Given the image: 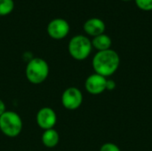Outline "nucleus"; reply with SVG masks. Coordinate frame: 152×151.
<instances>
[{
  "label": "nucleus",
  "mask_w": 152,
  "mask_h": 151,
  "mask_svg": "<svg viewBox=\"0 0 152 151\" xmlns=\"http://www.w3.org/2000/svg\"><path fill=\"white\" fill-rule=\"evenodd\" d=\"M92 64L95 73L107 77L118 70L120 64V58L118 53L111 49L98 51L93 58Z\"/></svg>",
  "instance_id": "nucleus-1"
},
{
  "label": "nucleus",
  "mask_w": 152,
  "mask_h": 151,
  "mask_svg": "<svg viewBox=\"0 0 152 151\" xmlns=\"http://www.w3.org/2000/svg\"><path fill=\"white\" fill-rule=\"evenodd\" d=\"M25 74L28 82L34 85H39L47 78L49 66L42 58H33L28 62Z\"/></svg>",
  "instance_id": "nucleus-2"
},
{
  "label": "nucleus",
  "mask_w": 152,
  "mask_h": 151,
  "mask_svg": "<svg viewBox=\"0 0 152 151\" xmlns=\"http://www.w3.org/2000/svg\"><path fill=\"white\" fill-rule=\"evenodd\" d=\"M22 130V120L14 111L7 110L0 117V131L7 137L18 136Z\"/></svg>",
  "instance_id": "nucleus-3"
},
{
  "label": "nucleus",
  "mask_w": 152,
  "mask_h": 151,
  "mask_svg": "<svg viewBox=\"0 0 152 151\" xmlns=\"http://www.w3.org/2000/svg\"><path fill=\"white\" fill-rule=\"evenodd\" d=\"M92 48V42L87 36L83 35H77L73 36L68 45L69 54L77 61L86 60L90 55Z\"/></svg>",
  "instance_id": "nucleus-4"
},
{
  "label": "nucleus",
  "mask_w": 152,
  "mask_h": 151,
  "mask_svg": "<svg viewBox=\"0 0 152 151\" xmlns=\"http://www.w3.org/2000/svg\"><path fill=\"white\" fill-rule=\"evenodd\" d=\"M83 102V94L77 87H69L61 94V103L69 110L77 109Z\"/></svg>",
  "instance_id": "nucleus-5"
},
{
  "label": "nucleus",
  "mask_w": 152,
  "mask_h": 151,
  "mask_svg": "<svg viewBox=\"0 0 152 151\" xmlns=\"http://www.w3.org/2000/svg\"><path fill=\"white\" fill-rule=\"evenodd\" d=\"M69 31V22L62 18L53 19L47 25L48 35L54 39H61L65 37Z\"/></svg>",
  "instance_id": "nucleus-6"
},
{
  "label": "nucleus",
  "mask_w": 152,
  "mask_h": 151,
  "mask_svg": "<svg viewBox=\"0 0 152 151\" xmlns=\"http://www.w3.org/2000/svg\"><path fill=\"white\" fill-rule=\"evenodd\" d=\"M56 122L57 116L53 109L49 107H45L38 110L37 114V123L38 126L44 131L53 129V126L56 125Z\"/></svg>",
  "instance_id": "nucleus-7"
},
{
  "label": "nucleus",
  "mask_w": 152,
  "mask_h": 151,
  "mask_svg": "<svg viewBox=\"0 0 152 151\" xmlns=\"http://www.w3.org/2000/svg\"><path fill=\"white\" fill-rule=\"evenodd\" d=\"M106 81L107 78L105 77L94 73L86 78L85 87L89 93L93 95H98L106 90Z\"/></svg>",
  "instance_id": "nucleus-8"
},
{
  "label": "nucleus",
  "mask_w": 152,
  "mask_h": 151,
  "mask_svg": "<svg viewBox=\"0 0 152 151\" xmlns=\"http://www.w3.org/2000/svg\"><path fill=\"white\" fill-rule=\"evenodd\" d=\"M84 29L87 34L96 36L101 34H103L105 30V23L100 18H90L85 22Z\"/></svg>",
  "instance_id": "nucleus-9"
},
{
  "label": "nucleus",
  "mask_w": 152,
  "mask_h": 151,
  "mask_svg": "<svg viewBox=\"0 0 152 151\" xmlns=\"http://www.w3.org/2000/svg\"><path fill=\"white\" fill-rule=\"evenodd\" d=\"M41 140H42V143L46 148H53L57 146V144L59 143L60 136L58 132L53 128V129L45 130L42 134Z\"/></svg>",
  "instance_id": "nucleus-10"
},
{
  "label": "nucleus",
  "mask_w": 152,
  "mask_h": 151,
  "mask_svg": "<svg viewBox=\"0 0 152 151\" xmlns=\"http://www.w3.org/2000/svg\"><path fill=\"white\" fill-rule=\"evenodd\" d=\"M92 45L96 48L98 51H104L110 49L111 45V38L106 34H101L94 37L92 41Z\"/></svg>",
  "instance_id": "nucleus-11"
},
{
  "label": "nucleus",
  "mask_w": 152,
  "mask_h": 151,
  "mask_svg": "<svg viewBox=\"0 0 152 151\" xmlns=\"http://www.w3.org/2000/svg\"><path fill=\"white\" fill-rule=\"evenodd\" d=\"M14 7L13 0H0V15L10 13Z\"/></svg>",
  "instance_id": "nucleus-12"
},
{
  "label": "nucleus",
  "mask_w": 152,
  "mask_h": 151,
  "mask_svg": "<svg viewBox=\"0 0 152 151\" xmlns=\"http://www.w3.org/2000/svg\"><path fill=\"white\" fill-rule=\"evenodd\" d=\"M136 4L143 10H151L152 0H135Z\"/></svg>",
  "instance_id": "nucleus-13"
},
{
  "label": "nucleus",
  "mask_w": 152,
  "mask_h": 151,
  "mask_svg": "<svg viewBox=\"0 0 152 151\" xmlns=\"http://www.w3.org/2000/svg\"><path fill=\"white\" fill-rule=\"evenodd\" d=\"M100 151H120V149L114 143L107 142L101 147Z\"/></svg>",
  "instance_id": "nucleus-14"
},
{
  "label": "nucleus",
  "mask_w": 152,
  "mask_h": 151,
  "mask_svg": "<svg viewBox=\"0 0 152 151\" xmlns=\"http://www.w3.org/2000/svg\"><path fill=\"white\" fill-rule=\"evenodd\" d=\"M116 88V82L112 79H107L106 81V90L112 91Z\"/></svg>",
  "instance_id": "nucleus-15"
},
{
  "label": "nucleus",
  "mask_w": 152,
  "mask_h": 151,
  "mask_svg": "<svg viewBox=\"0 0 152 151\" xmlns=\"http://www.w3.org/2000/svg\"><path fill=\"white\" fill-rule=\"evenodd\" d=\"M6 110H5V104H4V102L0 99V117L5 112Z\"/></svg>",
  "instance_id": "nucleus-16"
}]
</instances>
